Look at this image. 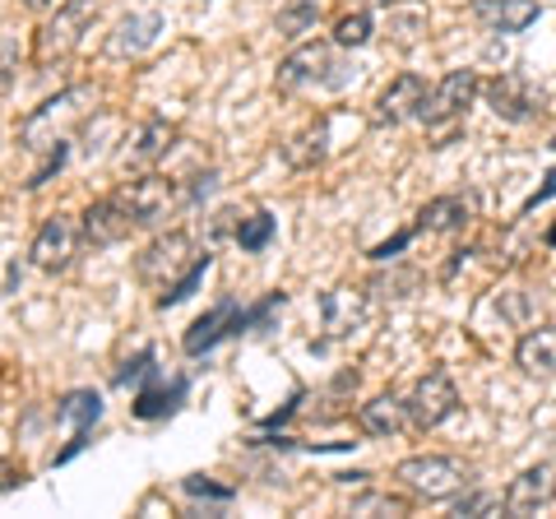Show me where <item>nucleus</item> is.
Segmentation results:
<instances>
[{"instance_id":"e433bc0d","label":"nucleus","mask_w":556,"mask_h":519,"mask_svg":"<svg viewBox=\"0 0 556 519\" xmlns=\"http://www.w3.org/2000/svg\"><path fill=\"white\" fill-rule=\"evenodd\" d=\"M501 298H506V292H501ZM496 306H501V302H496ZM501 311H506V320H529V298H525V292H510Z\"/></svg>"},{"instance_id":"b1692460","label":"nucleus","mask_w":556,"mask_h":519,"mask_svg":"<svg viewBox=\"0 0 556 519\" xmlns=\"http://www.w3.org/2000/svg\"><path fill=\"white\" fill-rule=\"evenodd\" d=\"M473 218V200L464 195H441V200H427L417 210V232H455Z\"/></svg>"},{"instance_id":"4c0bfd02","label":"nucleus","mask_w":556,"mask_h":519,"mask_svg":"<svg viewBox=\"0 0 556 519\" xmlns=\"http://www.w3.org/2000/svg\"><path fill=\"white\" fill-rule=\"evenodd\" d=\"M408 241H413V232H399V237H390V241H386V246H376V251H371V260H380V265H386V260H394L399 251L408 246Z\"/></svg>"},{"instance_id":"6ab92c4d","label":"nucleus","mask_w":556,"mask_h":519,"mask_svg":"<svg viewBox=\"0 0 556 519\" xmlns=\"http://www.w3.org/2000/svg\"><path fill=\"white\" fill-rule=\"evenodd\" d=\"M538 0H473V20L486 33H525L538 24Z\"/></svg>"},{"instance_id":"0eeeda50","label":"nucleus","mask_w":556,"mask_h":519,"mask_svg":"<svg viewBox=\"0 0 556 519\" xmlns=\"http://www.w3.org/2000/svg\"><path fill=\"white\" fill-rule=\"evenodd\" d=\"M478 93H482L478 71H450L437 89H427L422 107H417L413 121H422V126H450L455 116H464L468 107H473Z\"/></svg>"},{"instance_id":"37998d69","label":"nucleus","mask_w":556,"mask_h":519,"mask_svg":"<svg viewBox=\"0 0 556 519\" xmlns=\"http://www.w3.org/2000/svg\"><path fill=\"white\" fill-rule=\"evenodd\" d=\"M547 241H552V246H556V228H552V232H547Z\"/></svg>"},{"instance_id":"c756f323","label":"nucleus","mask_w":556,"mask_h":519,"mask_svg":"<svg viewBox=\"0 0 556 519\" xmlns=\"http://www.w3.org/2000/svg\"><path fill=\"white\" fill-rule=\"evenodd\" d=\"M371 42V14H343V20L334 24V47H362Z\"/></svg>"},{"instance_id":"cd10ccee","label":"nucleus","mask_w":556,"mask_h":519,"mask_svg":"<svg viewBox=\"0 0 556 519\" xmlns=\"http://www.w3.org/2000/svg\"><path fill=\"white\" fill-rule=\"evenodd\" d=\"M316 14H320V5H316V0H292V5H283V10H278V33L298 42L302 33H311V28H316Z\"/></svg>"},{"instance_id":"7ed1b4c3","label":"nucleus","mask_w":556,"mask_h":519,"mask_svg":"<svg viewBox=\"0 0 556 519\" xmlns=\"http://www.w3.org/2000/svg\"><path fill=\"white\" fill-rule=\"evenodd\" d=\"M394 478L422 501H455L473 482V469L455 455H413L399 464Z\"/></svg>"},{"instance_id":"dca6fc26","label":"nucleus","mask_w":556,"mask_h":519,"mask_svg":"<svg viewBox=\"0 0 556 519\" xmlns=\"http://www.w3.org/2000/svg\"><path fill=\"white\" fill-rule=\"evenodd\" d=\"M56 418L75 427V436H70V445H65V450H56V464H65V459H75L79 450L89 445V431H93V422L102 418V394H93V390H70L65 400H61V408H56Z\"/></svg>"},{"instance_id":"72a5a7b5","label":"nucleus","mask_w":556,"mask_h":519,"mask_svg":"<svg viewBox=\"0 0 556 519\" xmlns=\"http://www.w3.org/2000/svg\"><path fill=\"white\" fill-rule=\"evenodd\" d=\"M186 492L200 501H214V506H228L232 501V488H218V482H208V478H186Z\"/></svg>"},{"instance_id":"bb28decb","label":"nucleus","mask_w":556,"mask_h":519,"mask_svg":"<svg viewBox=\"0 0 556 519\" xmlns=\"http://www.w3.org/2000/svg\"><path fill=\"white\" fill-rule=\"evenodd\" d=\"M208 265H214V255H208V251H204V255L195 260V265H190V269L181 274V279H177V283H172V288H163V292H159V302H153V306H159V311H167V306H177V302H186V298H190V292H195V288H200V279H204V274H208Z\"/></svg>"},{"instance_id":"423d86ee","label":"nucleus","mask_w":556,"mask_h":519,"mask_svg":"<svg viewBox=\"0 0 556 519\" xmlns=\"http://www.w3.org/2000/svg\"><path fill=\"white\" fill-rule=\"evenodd\" d=\"M195 260H200L195 241H190L186 232H167L135 260V274H139V283H149V288H172Z\"/></svg>"},{"instance_id":"4468645a","label":"nucleus","mask_w":556,"mask_h":519,"mask_svg":"<svg viewBox=\"0 0 556 519\" xmlns=\"http://www.w3.org/2000/svg\"><path fill=\"white\" fill-rule=\"evenodd\" d=\"M552 501H556V469L552 464H533V469H525L506 488V515L525 519V515L547 510Z\"/></svg>"},{"instance_id":"412c9836","label":"nucleus","mask_w":556,"mask_h":519,"mask_svg":"<svg viewBox=\"0 0 556 519\" xmlns=\"http://www.w3.org/2000/svg\"><path fill=\"white\" fill-rule=\"evenodd\" d=\"M413 418H408V400H399V394H376L371 404H362L357 413V427L367 431V436H399Z\"/></svg>"},{"instance_id":"4be33fe9","label":"nucleus","mask_w":556,"mask_h":519,"mask_svg":"<svg viewBox=\"0 0 556 519\" xmlns=\"http://www.w3.org/2000/svg\"><path fill=\"white\" fill-rule=\"evenodd\" d=\"M329 159V121H311L306 130H298L292 140L283 144V163L292 172H311Z\"/></svg>"},{"instance_id":"7c9ffc66","label":"nucleus","mask_w":556,"mask_h":519,"mask_svg":"<svg viewBox=\"0 0 556 519\" xmlns=\"http://www.w3.org/2000/svg\"><path fill=\"white\" fill-rule=\"evenodd\" d=\"M20 65H24V47L14 33H0V93L20 79Z\"/></svg>"},{"instance_id":"a211bd4d","label":"nucleus","mask_w":556,"mask_h":519,"mask_svg":"<svg viewBox=\"0 0 556 519\" xmlns=\"http://www.w3.org/2000/svg\"><path fill=\"white\" fill-rule=\"evenodd\" d=\"M427 98V79L422 75H394L390 89L376 98V126H399V121H413L417 107Z\"/></svg>"},{"instance_id":"f03ea898","label":"nucleus","mask_w":556,"mask_h":519,"mask_svg":"<svg viewBox=\"0 0 556 519\" xmlns=\"http://www.w3.org/2000/svg\"><path fill=\"white\" fill-rule=\"evenodd\" d=\"M353 79L343 71V65L334 61V47L329 42H302L292 47L283 61H278L274 71V84L283 93H302V89H343V84Z\"/></svg>"},{"instance_id":"6e6552de","label":"nucleus","mask_w":556,"mask_h":519,"mask_svg":"<svg viewBox=\"0 0 556 519\" xmlns=\"http://www.w3.org/2000/svg\"><path fill=\"white\" fill-rule=\"evenodd\" d=\"M459 413V390L455 380H450V371H427L422 380H417L413 400H408V418L417 431H437L441 422H450Z\"/></svg>"},{"instance_id":"ea45409f","label":"nucleus","mask_w":556,"mask_h":519,"mask_svg":"<svg viewBox=\"0 0 556 519\" xmlns=\"http://www.w3.org/2000/svg\"><path fill=\"white\" fill-rule=\"evenodd\" d=\"M20 482H24V473H20V469H14V464H5V459H0V492L20 488Z\"/></svg>"},{"instance_id":"20e7f679","label":"nucleus","mask_w":556,"mask_h":519,"mask_svg":"<svg viewBox=\"0 0 556 519\" xmlns=\"http://www.w3.org/2000/svg\"><path fill=\"white\" fill-rule=\"evenodd\" d=\"M121 204L130 210L135 228H163V223L177 218V210L186 204V190L167 177H139V181H126Z\"/></svg>"},{"instance_id":"aec40b11","label":"nucleus","mask_w":556,"mask_h":519,"mask_svg":"<svg viewBox=\"0 0 556 519\" xmlns=\"http://www.w3.org/2000/svg\"><path fill=\"white\" fill-rule=\"evenodd\" d=\"M515 367L533 380L556 376V325H538V330H529L515 343Z\"/></svg>"},{"instance_id":"1a4fd4ad","label":"nucleus","mask_w":556,"mask_h":519,"mask_svg":"<svg viewBox=\"0 0 556 519\" xmlns=\"http://www.w3.org/2000/svg\"><path fill=\"white\" fill-rule=\"evenodd\" d=\"M482 93H486V107H492L501 121H510V126H525V121H533L543 112V93H538L529 84V75H519V71H501L496 79H486Z\"/></svg>"},{"instance_id":"2eb2a0df","label":"nucleus","mask_w":556,"mask_h":519,"mask_svg":"<svg viewBox=\"0 0 556 519\" xmlns=\"http://www.w3.org/2000/svg\"><path fill=\"white\" fill-rule=\"evenodd\" d=\"M79 223H84V241L98 246V251L121 246V241L130 237V228H135V218H130L126 204H121V195L116 200H93L89 210H84Z\"/></svg>"},{"instance_id":"f257e3e1","label":"nucleus","mask_w":556,"mask_h":519,"mask_svg":"<svg viewBox=\"0 0 556 519\" xmlns=\"http://www.w3.org/2000/svg\"><path fill=\"white\" fill-rule=\"evenodd\" d=\"M93 102H98L93 84H75V89L47 98L42 107L20 126V144H24L28 153H51V149L70 144V130H75L79 121L93 112Z\"/></svg>"},{"instance_id":"ddd939ff","label":"nucleus","mask_w":556,"mask_h":519,"mask_svg":"<svg viewBox=\"0 0 556 519\" xmlns=\"http://www.w3.org/2000/svg\"><path fill=\"white\" fill-rule=\"evenodd\" d=\"M247 330V311H241L232 298H223L214 311H204V316L190 325L186 330V339H181V349L190 353V357H200V353H208L218 339H228V334H241Z\"/></svg>"},{"instance_id":"2f4dec72","label":"nucleus","mask_w":556,"mask_h":519,"mask_svg":"<svg viewBox=\"0 0 556 519\" xmlns=\"http://www.w3.org/2000/svg\"><path fill=\"white\" fill-rule=\"evenodd\" d=\"M371 510H380V515H408V501L404 496H386V492H371V496L353 501V515H371Z\"/></svg>"},{"instance_id":"9b49d317","label":"nucleus","mask_w":556,"mask_h":519,"mask_svg":"<svg viewBox=\"0 0 556 519\" xmlns=\"http://www.w3.org/2000/svg\"><path fill=\"white\" fill-rule=\"evenodd\" d=\"M367 316H371V302H367V292H357V288H329L320 298V330L329 343L353 339L362 325H367Z\"/></svg>"},{"instance_id":"79ce46f5","label":"nucleus","mask_w":556,"mask_h":519,"mask_svg":"<svg viewBox=\"0 0 556 519\" xmlns=\"http://www.w3.org/2000/svg\"><path fill=\"white\" fill-rule=\"evenodd\" d=\"M380 5H386V10H390V5H413V0H380Z\"/></svg>"},{"instance_id":"c85d7f7f","label":"nucleus","mask_w":556,"mask_h":519,"mask_svg":"<svg viewBox=\"0 0 556 519\" xmlns=\"http://www.w3.org/2000/svg\"><path fill=\"white\" fill-rule=\"evenodd\" d=\"M274 241V214L269 210H255L251 218L237 223V246L241 251H265Z\"/></svg>"},{"instance_id":"c9c22d12","label":"nucleus","mask_w":556,"mask_h":519,"mask_svg":"<svg viewBox=\"0 0 556 519\" xmlns=\"http://www.w3.org/2000/svg\"><path fill=\"white\" fill-rule=\"evenodd\" d=\"M139 376H153V349H144V353L135 357V362H126V367L116 371L121 385H130V380H139Z\"/></svg>"},{"instance_id":"5701e85b","label":"nucleus","mask_w":556,"mask_h":519,"mask_svg":"<svg viewBox=\"0 0 556 519\" xmlns=\"http://www.w3.org/2000/svg\"><path fill=\"white\" fill-rule=\"evenodd\" d=\"M186 390H190V380H186V376H177L172 385H167V380H153V385H144V390L135 394V418H144V422L172 418V413L181 408Z\"/></svg>"},{"instance_id":"f3484780","label":"nucleus","mask_w":556,"mask_h":519,"mask_svg":"<svg viewBox=\"0 0 556 519\" xmlns=\"http://www.w3.org/2000/svg\"><path fill=\"white\" fill-rule=\"evenodd\" d=\"M159 33H163V14H153V10H135L126 14V20L116 24V33L108 38V56L116 61H135V56H144V51L159 42Z\"/></svg>"},{"instance_id":"a878e982","label":"nucleus","mask_w":556,"mask_h":519,"mask_svg":"<svg viewBox=\"0 0 556 519\" xmlns=\"http://www.w3.org/2000/svg\"><path fill=\"white\" fill-rule=\"evenodd\" d=\"M506 510V492H459L455 496V510L450 515H459V519H486V515H501Z\"/></svg>"},{"instance_id":"f704fd0d","label":"nucleus","mask_w":556,"mask_h":519,"mask_svg":"<svg viewBox=\"0 0 556 519\" xmlns=\"http://www.w3.org/2000/svg\"><path fill=\"white\" fill-rule=\"evenodd\" d=\"M218 190V172H200V177H190V190H186V204H204L208 195Z\"/></svg>"},{"instance_id":"f8f14e48","label":"nucleus","mask_w":556,"mask_h":519,"mask_svg":"<svg viewBox=\"0 0 556 519\" xmlns=\"http://www.w3.org/2000/svg\"><path fill=\"white\" fill-rule=\"evenodd\" d=\"M177 144V126L172 121H144L116 153V172H144L159 159H167V149Z\"/></svg>"},{"instance_id":"39448f33","label":"nucleus","mask_w":556,"mask_h":519,"mask_svg":"<svg viewBox=\"0 0 556 519\" xmlns=\"http://www.w3.org/2000/svg\"><path fill=\"white\" fill-rule=\"evenodd\" d=\"M98 14V0H70V5H61L51 20L38 28V65H51V61H65L70 51L79 47L84 28L93 24Z\"/></svg>"},{"instance_id":"9d476101","label":"nucleus","mask_w":556,"mask_h":519,"mask_svg":"<svg viewBox=\"0 0 556 519\" xmlns=\"http://www.w3.org/2000/svg\"><path fill=\"white\" fill-rule=\"evenodd\" d=\"M79 241H84V223H79V218L51 214L42 228H38V237H33V251H28V255H33V265H38V269L56 274V269H65L70 260H75Z\"/></svg>"},{"instance_id":"a19ab883","label":"nucleus","mask_w":556,"mask_h":519,"mask_svg":"<svg viewBox=\"0 0 556 519\" xmlns=\"http://www.w3.org/2000/svg\"><path fill=\"white\" fill-rule=\"evenodd\" d=\"M24 5H28V10H47V5H51V0H24Z\"/></svg>"},{"instance_id":"393cba45","label":"nucleus","mask_w":556,"mask_h":519,"mask_svg":"<svg viewBox=\"0 0 556 519\" xmlns=\"http://www.w3.org/2000/svg\"><path fill=\"white\" fill-rule=\"evenodd\" d=\"M427 38V14H417V10H399V5H390V42L399 47V51H408V47H417Z\"/></svg>"},{"instance_id":"58836bf2","label":"nucleus","mask_w":556,"mask_h":519,"mask_svg":"<svg viewBox=\"0 0 556 519\" xmlns=\"http://www.w3.org/2000/svg\"><path fill=\"white\" fill-rule=\"evenodd\" d=\"M552 195H556V167H552L547 177H543V186H538L533 195H529V204H525V210H538V204H543V200H552Z\"/></svg>"},{"instance_id":"473e14b6","label":"nucleus","mask_w":556,"mask_h":519,"mask_svg":"<svg viewBox=\"0 0 556 519\" xmlns=\"http://www.w3.org/2000/svg\"><path fill=\"white\" fill-rule=\"evenodd\" d=\"M413 288H417V274L413 269H404V274H380V279H371L376 298H408Z\"/></svg>"}]
</instances>
